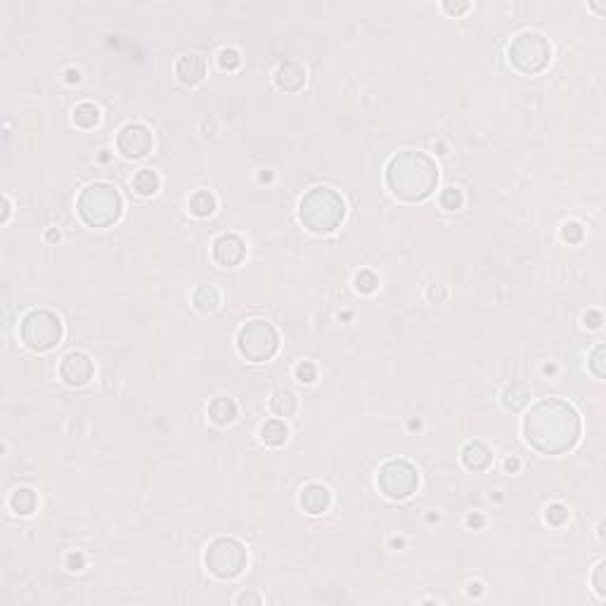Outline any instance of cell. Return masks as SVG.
Returning a JSON list of instances; mask_svg holds the SVG:
<instances>
[{"label": "cell", "instance_id": "cell-1", "mask_svg": "<svg viewBox=\"0 0 606 606\" xmlns=\"http://www.w3.org/2000/svg\"><path fill=\"white\" fill-rule=\"evenodd\" d=\"M580 417L571 403L544 398L524 417V436L542 455H564L580 440Z\"/></svg>", "mask_w": 606, "mask_h": 606}, {"label": "cell", "instance_id": "cell-2", "mask_svg": "<svg viewBox=\"0 0 606 606\" xmlns=\"http://www.w3.org/2000/svg\"><path fill=\"white\" fill-rule=\"evenodd\" d=\"M438 185V166L424 152H398L387 164V187L401 201H421Z\"/></svg>", "mask_w": 606, "mask_h": 606}, {"label": "cell", "instance_id": "cell-3", "mask_svg": "<svg viewBox=\"0 0 606 606\" xmlns=\"http://www.w3.org/2000/svg\"><path fill=\"white\" fill-rule=\"evenodd\" d=\"M298 218L315 235H329L346 218V201L332 187H313L298 201Z\"/></svg>", "mask_w": 606, "mask_h": 606}, {"label": "cell", "instance_id": "cell-4", "mask_svg": "<svg viewBox=\"0 0 606 606\" xmlns=\"http://www.w3.org/2000/svg\"><path fill=\"white\" fill-rule=\"evenodd\" d=\"M76 211L88 228H109L121 218L124 199L119 189L109 182H93L81 189L76 199Z\"/></svg>", "mask_w": 606, "mask_h": 606}, {"label": "cell", "instance_id": "cell-5", "mask_svg": "<svg viewBox=\"0 0 606 606\" xmlns=\"http://www.w3.org/2000/svg\"><path fill=\"white\" fill-rule=\"evenodd\" d=\"M64 327L57 313L48 308H36L31 313L22 317L20 324V339L27 348H31L36 353L52 351L55 346L62 341Z\"/></svg>", "mask_w": 606, "mask_h": 606}, {"label": "cell", "instance_id": "cell-6", "mask_svg": "<svg viewBox=\"0 0 606 606\" xmlns=\"http://www.w3.org/2000/svg\"><path fill=\"white\" fill-rule=\"evenodd\" d=\"M237 348L251 363H266L280 351V334L270 322L251 320L237 334Z\"/></svg>", "mask_w": 606, "mask_h": 606}, {"label": "cell", "instance_id": "cell-7", "mask_svg": "<svg viewBox=\"0 0 606 606\" xmlns=\"http://www.w3.org/2000/svg\"><path fill=\"white\" fill-rule=\"evenodd\" d=\"M204 564L216 578H237L247 568V547L235 538H216L206 547Z\"/></svg>", "mask_w": 606, "mask_h": 606}, {"label": "cell", "instance_id": "cell-8", "mask_svg": "<svg viewBox=\"0 0 606 606\" xmlns=\"http://www.w3.org/2000/svg\"><path fill=\"white\" fill-rule=\"evenodd\" d=\"M549 57H552L549 41L535 31L519 34L510 45V62L514 69H519L521 73L542 71L549 64Z\"/></svg>", "mask_w": 606, "mask_h": 606}, {"label": "cell", "instance_id": "cell-9", "mask_svg": "<svg viewBox=\"0 0 606 606\" xmlns=\"http://www.w3.org/2000/svg\"><path fill=\"white\" fill-rule=\"evenodd\" d=\"M377 486L391 500H405L417 493L419 474L412 462L407 460H389L382 464L377 474Z\"/></svg>", "mask_w": 606, "mask_h": 606}, {"label": "cell", "instance_id": "cell-10", "mask_svg": "<svg viewBox=\"0 0 606 606\" xmlns=\"http://www.w3.org/2000/svg\"><path fill=\"white\" fill-rule=\"evenodd\" d=\"M152 145H154V138H152V131L145 124H128L116 136V150L126 159L147 157L152 152Z\"/></svg>", "mask_w": 606, "mask_h": 606}, {"label": "cell", "instance_id": "cell-11", "mask_svg": "<svg viewBox=\"0 0 606 606\" xmlns=\"http://www.w3.org/2000/svg\"><path fill=\"white\" fill-rule=\"evenodd\" d=\"M95 375V365L85 353L73 351L69 356H64V360L59 363V377L64 379V384L69 387H85V384L93 379Z\"/></svg>", "mask_w": 606, "mask_h": 606}, {"label": "cell", "instance_id": "cell-12", "mask_svg": "<svg viewBox=\"0 0 606 606\" xmlns=\"http://www.w3.org/2000/svg\"><path fill=\"white\" fill-rule=\"evenodd\" d=\"M247 256V244L240 235H220L213 242V261L223 268H235L240 266Z\"/></svg>", "mask_w": 606, "mask_h": 606}, {"label": "cell", "instance_id": "cell-13", "mask_svg": "<svg viewBox=\"0 0 606 606\" xmlns=\"http://www.w3.org/2000/svg\"><path fill=\"white\" fill-rule=\"evenodd\" d=\"M301 507L308 514H324L332 505V493L322 486V483H308V486L301 491Z\"/></svg>", "mask_w": 606, "mask_h": 606}, {"label": "cell", "instance_id": "cell-14", "mask_svg": "<svg viewBox=\"0 0 606 606\" xmlns=\"http://www.w3.org/2000/svg\"><path fill=\"white\" fill-rule=\"evenodd\" d=\"M491 462H493V450L488 448L486 443H481V440H469L462 448V464L469 471H483L491 467Z\"/></svg>", "mask_w": 606, "mask_h": 606}, {"label": "cell", "instance_id": "cell-15", "mask_svg": "<svg viewBox=\"0 0 606 606\" xmlns=\"http://www.w3.org/2000/svg\"><path fill=\"white\" fill-rule=\"evenodd\" d=\"M275 83H277L280 90H287V93H296V90L303 88L305 83V69L296 62H284L277 66L275 71Z\"/></svg>", "mask_w": 606, "mask_h": 606}, {"label": "cell", "instance_id": "cell-16", "mask_svg": "<svg viewBox=\"0 0 606 606\" xmlns=\"http://www.w3.org/2000/svg\"><path fill=\"white\" fill-rule=\"evenodd\" d=\"M175 76L185 85H197L201 78L206 76L204 59L197 57V55H185V57H180L178 64H175Z\"/></svg>", "mask_w": 606, "mask_h": 606}, {"label": "cell", "instance_id": "cell-17", "mask_svg": "<svg viewBox=\"0 0 606 606\" xmlns=\"http://www.w3.org/2000/svg\"><path fill=\"white\" fill-rule=\"evenodd\" d=\"M237 417V405L232 398H216L209 405V419L216 426H228Z\"/></svg>", "mask_w": 606, "mask_h": 606}, {"label": "cell", "instance_id": "cell-18", "mask_svg": "<svg viewBox=\"0 0 606 606\" xmlns=\"http://www.w3.org/2000/svg\"><path fill=\"white\" fill-rule=\"evenodd\" d=\"M36 505H38V498L31 488H17L15 493L10 495V510L20 517H29V514L36 512Z\"/></svg>", "mask_w": 606, "mask_h": 606}, {"label": "cell", "instance_id": "cell-19", "mask_svg": "<svg viewBox=\"0 0 606 606\" xmlns=\"http://www.w3.org/2000/svg\"><path fill=\"white\" fill-rule=\"evenodd\" d=\"M161 187V178L154 173L152 168H140L136 175H133V189L140 194V197H152V194L159 192Z\"/></svg>", "mask_w": 606, "mask_h": 606}, {"label": "cell", "instance_id": "cell-20", "mask_svg": "<svg viewBox=\"0 0 606 606\" xmlns=\"http://www.w3.org/2000/svg\"><path fill=\"white\" fill-rule=\"evenodd\" d=\"M287 438H289V428H287V424L282 419H270V421H266V424L261 426V440L266 445L277 448V445L287 443Z\"/></svg>", "mask_w": 606, "mask_h": 606}, {"label": "cell", "instance_id": "cell-21", "mask_svg": "<svg viewBox=\"0 0 606 606\" xmlns=\"http://www.w3.org/2000/svg\"><path fill=\"white\" fill-rule=\"evenodd\" d=\"M192 303H194V308L201 310V313H211V310L218 308L220 294L213 284H201L192 294Z\"/></svg>", "mask_w": 606, "mask_h": 606}, {"label": "cell", "instance_id": "cell-22", "mask_svg": "<svg viewBox=\"0 0 606 606\" xmlns=\"http://www.w3.org/2000/svg\"><path fill=\"white\" fill-rule=\"evenodd\" d=\"M218 201L216 197L209 192V189H199L189 197V213H194L197 218H209L213 211H216Z\"/></svg>", "mask_w": 606, "mask_h": 606}, {"label": "cell", "instance_id": "cell-23", "mask_svg": "<svg viewBox=\"0 0 606 606\" xmlns=\"http://www.w3.org/2000/svg\"><path fill=\"white\" fill-rule=\"evenodd\" d=\"M296 396L291 394V391L287 389H280L275 391L273 398H270V410L277 417H291L294 412H296Z\"/></svg>", "mask_w": 606, "mask_h": 606}, {"label": "cell", "instance_id": "cell-24", "mask_svg": "<svg viewBox=\"0 0 606 606\" xmlns=\"http://www.w3.org/2000/svg\"><path fill=\"white\" fill-rule=\"evenodd\" d=\"M531 403V391L524 387V384H512V387L505 389V394H502V405H505L507 410H521Z\"/></svg>", "mask_w": 606, "mask_h": 606}, {"label": "cell", "instance_id": "cell-25", "mask_svg": "<svg viewBox=\"0 0 606 606\" xmlns=\"http://www.w3.org/2000/svg\"><path fill=\"white\" fill-rule=\"evenodd\" d=\"M73 124L78 128H95L100 124V109H97L93 102H81V105L73 109Z\"/></svg>", "mask_w": 606, "mask_h": 606}, {"label": "cell", "instance_id": "cell-26", "mask_svg": "<svg viewBox=\"0 0 606 606\" xmlns=\"http://www.w3.org/2000/svg\"><path fill=\"white\" fill-rule=\"evenodd\" d=\"M590 370H592V375H595L597 379H604V377H606V346H604V344L595 346V351H592V356H590Z\"/></svg>", "mask_w": 606, "mask_h": 606}, {"label": "cell", "instance_id": "cell-27", "mask_svg": "<svg viewBox=\"0 0 606 606\" xmlns=\"http://www.w3.org/2000/svg\"><path fill=\"white\" fill-rule=\"evenodd\" d=\"M462 204H464L462 189H457V187H448V189H443V192H440V206H443V209H448V211H457V209H462Z\"/></svg>", "mask_w": 606, "mask_h": 606}, {"label": "cell", "instance_id": "cell-28", "mask_svg": "<svg viewBox=\"0 0 606 606\" xmlns=\"http://www.w3.org/2000/svg\"><path fill=\"white\" fill-rule=\"evenodd\" d=\"M218 64H220V69H225V71L237 69V66L242 64L240 50H235V48H223V50L218 52Z\"/></svg>", "mask_w": 606, "mask_h": 606}, {"label": "cell", "instance_id": "cell-29", "mask_svg": "<svg viewBox=\"0 0 606 606\" xmlns=\"http://www.w3.org/2000/svg\"><path fill=\"white\" fill-rule=\"evenodd\" d=\"M544 521L549 526H564L568 521V510L564 505H559V502H554V505H549L544 510Z\"/></svg>", "mask_w": 606, "mask_h": 606}, {"label": "cell", "instance_id": "cell-30", "mask_svg": "<svg viewBox=\"0 0 606 606\" xmlns=\"http://www.w3.org/2000/svg\"><path fill=\"white\" fill-rule=\"evenodd\" d=\"M379 287V277L372 270H360L356 275V289L363 294H372Z\"/></svg>", "mask_w": 606, "mask_h": 606}, {"label": "cell", "instance_id": "cell-31", "mask_svg": "<svg viewBox=\"0 0 606 606\" xmlns=\"http://www.w3.org/2000/svg\"><path fill=\"white\" fill-rule=\"evenodd\" d=\"M296 379L301 384H313L317 379V367L310 360H303V363L296 365Z\"/></svg>", "mask_w": 606, "mask_h": 606}, {"label": "cell", "instance_id": "cell-32", "mask_svg": "<svg viewBox=\"0 0 606 606\" xmlns=\"http://www.w3.org/2000/svg\"><path fill=\"white\" fill-rule=\"evenodd\" d=\"M585 230L580 223H575V220H571V223H566L564 228H561V237L568 242V244H578L580 240H583Z\"/></svg>", "mask_w": 606, "mask_h": 606}, {"label": "cell", "instance_id": "cell-33", "mask_svg": "<svg viewBox=\"0 0 606 606\" xmlns=\"http://www.w3.org/2000/svg\"><path fill=\"white\" fill-rule=\"evenodd\" d=\"M604 571H606V564L599 561L595 566V575H592V583H595V590L599 597H606V583H604Z\"/></svg>", "mask_w": 606, "mask_h": 606}, {"label": "cell", "instance_id": "cell-34", "mask_svg": "<svg viewBox=\"0 0 606 606\" xmlns=\"http://www.w3.org/2000/svg\"><path fill=\"white\" fill-rule=\"evenodd\" d=\"M83 566H85V556L81 552L66 554V568H69V571H83Z\"/></svg>", "mask_w": 606, "mask_h": 606}, {"label": "cell", "instance_id": "cell-35", "mask_svg": "<svg viewBox=\"0 0 606 606\" xmlns=\"http://www.w3.org/2000/svg\"><path fill=\"white\" fill-rule=\"evenodd\" d=\"M443 10L448 12V15H462V12L469 10V3H452V0H445Z\"/></svg>", "mask_w": 606, "mask_h": 606}, {"label": "cell", "instance_id": "cell-36", "mask_svg": "<svg viewBox=\"0 0 606 606\" xmlns=\"http://www.w3.org/2000/svg\"><path fill=\"white\" fill-rule=\"evenodd\" d=\"M602 313H599V310H590V313H585V324L590 329H597V327H602Z\"/></svg>", "mask_w": 606, "mask_h": 606}, {"label": "cell", "instance_id": "cell-37", "mask_svg": "<svg viewBox=\"0 0 606 606\" xmlns=\"http://www.w3.org/2000/svg\"><path fill=\"white\" fill-rule=\"evenodd\" d=\"M237 604H261V597L259 595H247V592H244V595L237 597Z\"/></svg>", "mask_w": 606, "mask_h": 606}, {"label": "cell", "instance_id": "cell-38", "mask_svg": "<svg viewBox=\"0 0 606 606\" xmlns=\"http://www.w3.org/2000/svg\"><path fill=\"white\" fill-rule=\"evenodd\" d=\"M505 469L510 471V474L519 471V460H517V457H507V460H505Z\"/></svg>", "mask_w": 606, "mask_h": 606}, {"label": "cell", "instance_id": "cell-39", "mask_svg": "<svg viewBox=\"0 0 606 606\" xmlns=\"http://www.w3.org/2000/svg\"><path fill=\"white\" fill-rule=\"evenodd\" d=\"M66 81L78 83V81H81V71H78V69H66Z\"/></svg>", "mask_w": 606, "mask_h": 606}, {"label": "cell", "instance_id": "cell-40", "mask_svg": "<svg viewBox=\"0 0 606 606\" xmlns=\"http://www.w3.org/2000/svg\"><path fill=\"white\" fill-rule=\"evenodd\" d=\"M45 240H48V242H59V230H55V228L48 230V232H45Z\"/></svg>", "mask_w": 606, "mask_h": 606}, {"label": "cell", "instance_id": "cell-41", "mask_svg": "<svg viewBox=\"0 0 606 606\" xmlns=\"http://www.w3.org/2000/svg\"><path fill=\"white\" fill-rule=\"evenodd\" d=\"M8 218H10V199L3 197V223H5Z\"/></svg>", "mask_w": 606, "mask_h": 606}, {"label": "cell", "instance_id": "cell-42", "mask_svg": "<svg viewBox=\"0 0 606 606\" xmlns=\"http://www.w3.org/2000/svg\"><path fill=\"white\" fill-rule=\"evenodd\" d=\"M481 587H483L481 583H471V585H469V595H476V597H479V595H481Z\"/></svg>", "mask_w": 606, "mask_h": 606}, {"label": "cell", "instance_id": "cell-43", "mask_svg": "<svg viewBox=\"0 0 606 606\" xmlns=\"http://www.w3.org/2000/svg\"><path fill=\"white\" fill-rule=\"evenodd\" d=\"M428 296H431V298H443V296H445V291H443V289H438V291H436V287H433V289H428Z\"/></svg>", "mask_w": 606, "mask_h": 606}, {"label": "cell", "instance_id": "cell-44", "mask_svg": "<svg viewBox=\"0 0 606 606\" xmlns=\"http://www.w3.org/2000/svg\"><path fill=\"white\" fill-rule=\"evenodd\" d=\"M469 524L471 526H481V517H469Z\"/></svg>", "mask_w": 606, "mask_h": 606}]
</instances>
